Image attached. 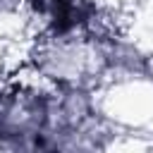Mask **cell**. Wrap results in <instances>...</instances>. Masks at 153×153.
Masks as SVG:
<instances>
[{
  "label": "cell",
  "mask_w": 153,
  "mask_h": 153,
  "mask_svg": "<svg viewBox=\"0 0 153 153\" xmlns=\"http://www.w3.org/2000/svg\"><path fill=\"white\" fill-rule=\"evenodd\" d=\"M81 2L79 0H50V19L57 31H67L81 22Z\"/></svg>",
  "instance_id": "6da1fadb"
}]
</instances>
